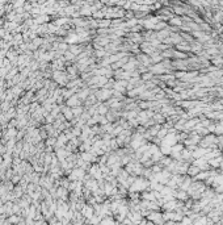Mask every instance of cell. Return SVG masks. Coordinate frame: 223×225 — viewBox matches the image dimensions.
<instances>
[{
	"mask_svg": "<svg viewBox=\"0 0 223 225\" xmlns=\"http://www.w3.org/2000/svg\"><path fill=\"white\" fill-rule=\"evenodd\" d=\"M89 92H91V91H89L88 88H84L83 91H79V94H78L79 99H80V100H85V99L88 98V94H89Z\"/></svg>",
	"mask_w": 223,
	"mask_h": 225,
	"instance_id": "cell-12",
	"label": "cell"
},
{
	"mask_svg": "<svg viewBox=\"0 0 223 225\" xmlns=\"http://www.w3.org/2000/svg\"><path fill=\"white\" fill-rule=\"evenodd\" d=\"M112 96V91H109V88H103L101 91H97L96 92V98L99 100H106V99H110Z\"/></svg>",
	"mask_w": 223,
	"mask_h": 225,
	"instance_id": "cell-4",
	"label": "cell"
},
{
	"mask_svg": "<svg viewBox=\"0 0 223 225\" xmlns=\"http://www.w3.org/2000/svg\"><path fill=\"white\" fill-rule=\"evenodd\" d=\"M63 65H65V58H54L51 67L54 70H63Z\"/></svg>",
	"mask_w": 223,
	"mask_h": 225,
	"instance_id": "cell-9",
	"label": "cell"
},
{
	"mask_svg": "<svg viewBox=\"0 0 223 225\" xmlns=\"http://www.w3.org/2000/svg\"><path fill=\"white\" fill-rule=\"evenodd\" d=\"M126 86H127V83H126V82H122V80H118V82H116V83L113 84V87L116 88V91H121V92H122L124 89L126 88Z\"/></svg>",
	"mask_w": 223,
	"mask_h": 225,
	"instance_id": "cell-11",
	"label": "cell"
},
{
	"mask_svg": "<svg viewBox=\"0 0 223 225\" xmlns=\"http://www.w3.org/2000/svg\"><path fill=\"white\" fill-rule=\"evenodd\" d=\"M80 104V99H79V96L78 95H72V96H70V98L66 100V105H68V107H71V108H74V107H76V105H79Z\"/></svg>",
	"mask_w": 223,
	"mask_h": 225,
	"instance_id": "cell-5",
	"label": "cell"
},
{
	"mask_svg": "<svg viewBox=\"0 0 223 225\" xmlns=\"http://www.w3.org/2000/svg\"><path fill=\"white\" fill-rule=\"evenodd\" d=\"M5 153H7V146L4 144H0V156H3Z\"/></svg>",
	"mask_w": 223,
	"mask_h": 225,
	"instance_id": "cell-14",
	"label": "cell"
},
{
	"mask_svg": "<svg viewBox=\"0 0 223 225\" xmlns=\"http://www.w3.org/2000/svg\"><path fill=\"white\" fill-rule=\"evenodd\" d=\"M171 23H172V24H178V25H180V24H181V21H180V20H178V18H173V20H172Z\"/></svg>",
	"mask_w": 223,
	"mask_h": 225,
	"instance_id": "cell-18",
	"label": "cell"
},
{
	"mask_svg": "<svg viewBox=\"0 0 223 225\" xmlns=\"http://www.w3.org/2000/svg\"><path fill=\"white\" fill-rule=\"evenodd\" d=\"M72 112H74V116H75V117H80L81 115H83V108L79 107V105H76V107L72 108Z\"/></svg>",
	"mask_w": 223,
	"mask_h": 225,
	"instance_id": "cell-13",
	"label": "cell"
},
{
	"mask_svg": "<svg viewBox=\"0 0 223 225\" xmlns=\"http://www.w3.org/2000/svg\"><path fill=\"white\" fill-rule=\"evenodd\" d=\"M62 113L65 116L66 120H72L75 116H74V112H72V108L68 107V105H62Z\"/></svg>",
	"mask_w": 223,
	"mask_h": 225,
	"instance_id": "cell-6",
	"label": "cell"
},
{
	"mask_svg": "<svg viewBox=\"0 0 223 225\" xmlns=\"http://www.w3.org/2000/svg\"><path fill=\"white\" fill-rule=\"evenodd\" d=\"M65 42H67V43H70V45L79 42V36H78V33H72V32L67 33V36L65 37Z\"/></svg>",
	"mask_w": 223,
	"mask_h": 225,
	"instance_id": "cell-7",
	"label": "cell"
},
{
	"mask_svg": "<svg viewBox=\"0 0 223 225\" xmlns=\"http://www.w3.org/2000/svg\"><path fill=\"white\" fill-rule=\"evenodd\" d=\"M53 79L56 84L59 86H67V83L70 80V76L67 73H65L63 70H54L53 71Z\"/></svg>",
	"mask_w": 223,
	"mask_h": 225,
	"instance_id": "cell-1",
	"label": "cell"
},
{
	"mask_svg": "<svg viewBox=\"0 0 223 225\" xmlns=\"http://www.w3.org/2000/svg\"><path fill=\"white\" fill-rule=\"evenodd\" d=\"M80 212H81V215L84 217H87V218H91V217L95 216V208L92 207V205H89V204L83 205V208L80 209Z\"/></svg>",
	"mask_w": 223,
	"mask_h": 225,
	"instance_id": "cell-3",
	"label": "cell"
},
{
	"mask_svg": "<svg viewBox=\"0 0 223 225\" xmlns=\"http://www.w3.org/2000/svg\"><path fill=\"white\" fill-rule=\"evenodd\" d=\"M106 112H108V111H106V107H105V105H101V107L99 108V111H97L99 115H105Z\"/></svg>",
	"mask_w": 223,
	"mask_h": 225,
	"instance_id": "cell-15",
	"label": "cell"
},
{
	"mask_svg": "<svg viewBox=\"0 0 223 225\" xmlns=\"http://www.w3.org/2000/svg\"><path fill=\"white\" fill-rule=\"evenodd\" d=\"M68 50L71 51V53H74L75 55H79L81 51H83V48L80 46V45H76V43H72V45H70L68 46Z\"/></svg>",
	"mask_w": 223,
	"mask_h": 225,
	"instance_id": "cell-10",
	"label": "cell"
},
{
	"mask_svg": "<svg viewBox=\"0 0 223 225\" xmlns=\"http://www.w3.org/2000/svg\"><path fill=\"white\" fill-rule=\"evenodd\" d=\"M106 54H108V53H106V51H104V50H97V51H96V55L99 57V58H103V57L106 55Z\"/></svg>",
	"mask_w": 223,
	"mask_h": 225,
	"instance_id": "cell-16",
	"label": "cell"
},
{
	"mask_svg": "<svg viewBox=\"0 0 223 225\" xmlns=\"http://www.w3.org/2000/svg\"><path fill=\"white\" fill-rule=\"evenodd\" d=\"M84 176H85L84 169L75 166L74 169L71 170V172L68 174V181H83V179H84Z\"/></svg>",
	"mask_w": 223,
	"mask_h": 225,
	"instance_id": "cell-2",
	"label": "cell"
},
{
	"mask_svg": "<svg viewBox=\"0 0 223 225\" xmlns=\"http://www.w3.org/2000/svg\"><path fill=\"white\" fill-rule=\"evenodd\" d=\"M3 25H4V21L0 18V28H3Z\"/></svg>",
	"mask_w": 223,
	"mask_h": 225,
	"instance_id": "cell-19",
	"label": "cell"
},
{
	"mask_svg": "<svg viewBox=\"0 0 223 225\" xmlns=\"http://www.w3.org/2000/svg\"><path fill=\"white\" fill-rule=\"evenodd\" d=\"M49 21H50L49 15H45V13H41V15H38L37 17H34V24H37V25L47 24Z\"/></svg>",
	"mask_w": 223,
	"mask_h": 225,
	"instance_id": "cell-8",
	"label": "cell"
},
{
	"mask_svg": "<svg viewBox=\"0 0 223 225\" xmlns=\"http://www.w3.org/2000/svg\"><path fill=\"white\" fill-rule=\"evenodd\" d=\"M101 222H103V224H110V222H112V224H113L114 221L112 220V218H106V220H101Z\"/></svg>",
	"mask_w": 223,
	"mask_h": 225,
	"instance_id": "cell-17",
	"label": "cell"
}]
</instances>
